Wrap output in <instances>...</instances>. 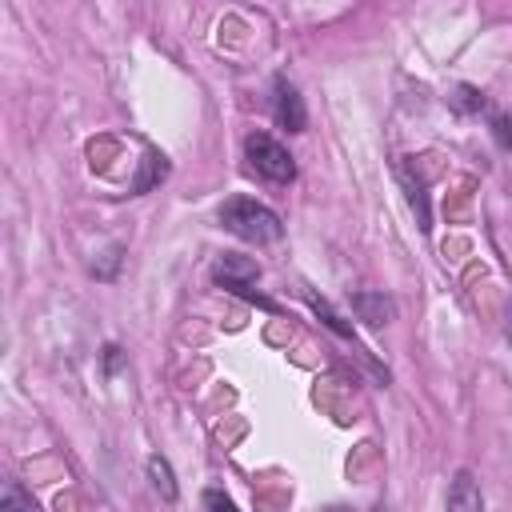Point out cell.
<instances>
[{"label":"cell","mask_w":512,"mask_h":512,"mask_svg":"<svg viewBox=\"0 0 512 512\" xmlns=\"http://www.w3.org/2000/svg\"><path fill=\"white\" fill-rule=\"evenodd\" d=\"M220 224H224L232 236L248 240V244H276V240L284 236L280 216H276L268 204L252 200V196H232V200H224V204H220Z\"/></svg>","instance_id":"cell-1"},{"label":"cell","mask_w":512,"mask_h":512,"mask_svg":"<svg viewBox=\"0 0 512 512\" xmlns=\"http://www.w3.org/2000/svg\"><path fill=\"white\" fill-rule=\"evenodd\" d=\"M244 156H248V168L256 176H264L268 184H292L296 180L292 152L276 136H268V132H248L244 136Z\"/></svg>","instance_id":"cell-2"},{"label":"cell","mask_w":512,"mask_h":512,"mask_svg":"<svg viewBox=\"0 0 512 512\" xmlns=\"http://www.w3.org/2000/svg\"><path fill=\"white\" fill-rule=\"evenodd\" d=\"M212 280L224 288V292H236V296H244L248 304H260V308H268V312H276V304L264 296V292H256V280H260V268L248 260V256H220L216 264H212Z\"/></svg>","instance_id":"cell-3"},{"label":"cell","mask_w":512,"mask_h":512,"mask_svg":"<svg viewBox=\"0 0 512 512\" xmlns=\"http://www.w3.org/2000/svg\"><path fill=\"white\" fill-rule=\"evenodd\" d=\"M272 116H276V124L288 128V132H304V124H308L304 100H300V92H296V84H292L288 76H276V80H272Z\"/></svg>","instance_id":"cell-4"},{"label":"cell","mask_w":512,"mask_h":512,"mask_svg":"<svg viewBox=\"0 0 512 512\" xmlns=\"http://www.w3.org/2000/svg\"><path fill=\"white\" fill-rule=\"evenodd\" d=\"M448 512H484V496H480V484L468 468H460L448 484Z\"/></svg>","instance_id":"cell-5"},{"label":"cell","mask_w":512,"mask_h":512,"mask_svg":"<svg viewBox=\"0 0 512 512\" xmlns=\"http://www.w3.org/2000/svg\"><path fill=\"white\" fill-rule=\"evenodd\" d=\"M352 312L364 324H388L396 316V304L384 292H352Z\"/></svg>","instance_id":"cell-6"},{"label":"cell","mask_w":512,"mask_h":512,"mask_svg":"<svg viewBox=\"0 0 512 512\" xmlns=\"http://www.w3.org/2000/svg\"><path fill=\"white\" fill-rule=\"evenodd\" d=\"M0 512H40V504L32 500V492L20 480H8L0 492Z\"/></svg>","instance_id":"cell-7"},{"label":"cell","mask_w":512,"mask_h":512,"mask_svg":"<svg viewBox=\"0 0 512 512\" xmlns=\"http://www.w3.org/2000/svg\"><path fill=\"white\" fill-rule=\"evenodd\" d=\"M148 480L164 500H176V480H172V464L164 456H148Z\"/></svg>","instance_id":"cell-8"},{"label":"cell","mask_w":512,"mask_h":512,"mask_svg":"<svg viewBox=\"0 0 512 512\" xmlns=\"http://www.w3.org/2000/svg\"><path fill=\"white\" fill-rule=\"evenodd\" d=\"M400 180H404V188H408V204H412V212H416V220H420V228L428 232L432 224H428V196H424V184L420 180H412V172L400 164Z\"/></svg>","instance_id":"cell-9"},{"label":"cell","mask_w":512,"mask_h":512,"mask_svg":"<svg viewBox=\"0 0 512 512\" xmlns=\"http://www.w3.org/2000/svg\"><path fill=\"white\" fill-rule=\"evenodd\" d=\"M308 304H312V312H316V316H320V320H324V324H328L336 336H344V340H352V344H356V336H352V324H344V320L332 312V304H328V300H320V296H312V292H308Z\"/></svg>","instance_id":"cell-10"},{"label":"cell","mask_w":512,"mask_h":512,"mask_svg":"<svg viewBox=\"0 0 512 512\" xmlns=\"http://www.w3.org/2000/svg\"><path fill=\"white\" fill-rule=\"evenodd\" d=\"M452 104H456V108H464V112H480V108H484V96H480L476 88H456Z\"/></svg>","instance_id":"cell-11"},{"label":"cell","mask_w":512,"mask_h":512,"mask_svg":"<svg viewBox=\"0 0 512 512\" xmlns=\"http://www.w3.org/2000/svg\"><path fill=\"white\" fill-rule=\"evenodd\" d=\"M204 508H208V512H236L232 496L220 492V488H208V492H204Z\"/></svg>","instance_id":"cell-12"},{"label":"cell","mask_w":512,"mask_h":512,"mask_svg":"<svg viewBox=\"0 0 512 512\" xmlns=\"http://www.w3.org/2000/svg\"><path fill=\"white\" fill-rule=\"evenodd\" d=\"M508 340H512V304H508Z\"/></svg>","instance_id":"cell-13"},{"label":"cell","mask_w":512,"mask_h":512,"mask_svg":"<svg viewBox=\"0 0 512 512\" xmlns=\"http://www.w3.org/2000/svg\"><path fill=\"white\" fill-rule=\"evenodd\" d=\"M328 512H352V508H328Z\"/></svg>","instance_id":"cell-14"}]
</instances>
